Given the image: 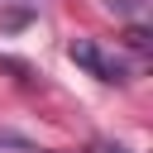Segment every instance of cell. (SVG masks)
<instances>
[{
    "instance_id": "cell-1",
    "label": "cell",
    "mask_w": 153,
    "mask_h": 153,
    "mask_svg": "<svg viewBox=\"0 0 153 153\" xmlns=\"http://www.w3.org/2000/svg\"><path fill=\"white\" fill-rule=\"evenodd\" d=\"M67 57L76 62V67H86L96 81H115V86H124L129 81V62L115 53V48H105V43H96V38H72V48H67Z\"/></svg>"
},
{
    "instance_id": "cell-2",
    "label": "cell",
    "mask_w": 153,
    "mask_h": 153,
    "mask_svg": "<svg viewBox=\"0 0 153 153\" xmlns=\"http://www.w3.org/2000/svg\"><path fill=\"white\" fill-rule=\"evenodd\" d=\"M105 5H110V10H124V14H134V10H139L134 0H105Z\"/></svg>"
}]
</instances>
